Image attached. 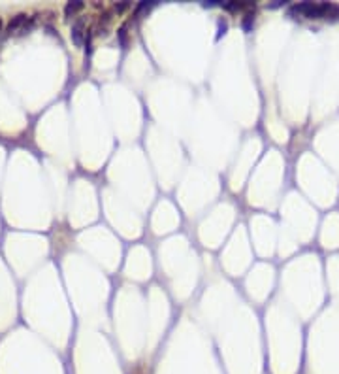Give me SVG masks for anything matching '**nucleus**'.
<instances>
[{
  "label": "nucleus",
  "instance_id": "obj_4",
  "mask_svg": "<svg viewBox=\"0 0 339 374\" xmlns=\"http://www.w3.org/2000/svg\"><path fill=\"white\" fill-rule=\"evenodd\" d=\"M247 8V4H241V2H230V4H225V10L228 12H238V10H243Z\"/></svg>",
  "mask_w": 339,
  "mask_h": 374
},
{
  "label": "nucleus",
  "instance_id": "obj_3",
  "mask_svg": "<svg viewBox=\"0 0 339 374\" xmlns=\"http://www.w3.org/2000/svg\"><path fill=\"white\" fill-rule=\"evenodd\" d=\"M253 23H254V14H245V17H243V21H241V25H243V29L245 30H251V27H253Z\"/></svg>",
  "mask_w": 339,
  "mask_h": 374
},
{
  "label": "nucleus",
  "instance_id": "obj_1",
  "mask_svg": "<svg viewBox=\"0 0 339 374\" xmlns=\"http://www.w3.org/2000/svg\"><path fill=\"white\" fill-rule=\"evenodd\" d=\"M85 21L83 19H77L74 25H72V40L77 47L83 45V36H85Z\"/></svg>",
  "mask_w": 339,
  "mask_h": 374
},
{
  "label": "nucleus",
  "instance_id": "obj_7",
  "mask_svg": "<svg viewBox=\"0 0 339 374\" xmlns=\"http://www.w3.org/2000/svg\"><path fill=\"white\" fill-rule=\"evenodd\" d=\"M0 32H2V19H0Z\"/></svg>",
  "mask_w": 339,
  "mask_h": 374
},
{
  "label": "nucleus",
  "instance_id": "obj_6",
  "mask_svg": "<svg viewBox=\"0 0 339 374\" xmlns=\"http://www.w3.org/2000/svg\"><path fill=\"white\" fill-rule=\"evenodd\" d=\"M127 8H128V4H115V12H119V14L125 12Z\"/></svg>",
  "mask_w": 339,
  "mask_h": 374
},
{
  "label": "nucleus",
  "instance_id": "obj_5",
  "mask_svg": "<svg viewBox=\"0 0 339 374\" xmlns=\"http://www.w3.org/2000/svg\"><path fill=\"white\" fill-rule=\"evenodd\" d=\"M119 40H121V45H127V25L119 29Z\"/></svg>",
  "mask_w": 339,
  "mask_h": 374
},
{
  "label": "nucleus",
  "instance_id": "obj_2",
  "mask_svg": "<svg viewBox=\"0 0 339 374\" xmlns=\"http://www.w3.org/2000/svg\"><path fill=\"white\" fill-rule=\"evenodd\" d=\"M79 10H83V2H68V4L64 6V14L66 15L77 14Z\"/></svg>",
  "mask_w": 339,
  "mask_h": 374
}]
</instances>
